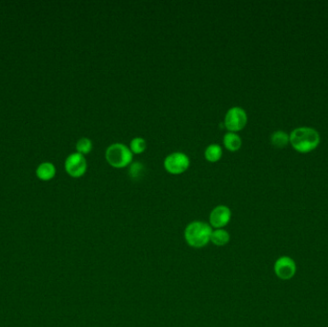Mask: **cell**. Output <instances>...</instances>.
Segmentation results:
<instances>
[{
	"label": "cell",
	"mask_w": 328,
	"mask_h": 327,
	"mask_svg": "<svg viewBox=\"0 0 328 327\" xmlns=\"http://www.w3.org/2000/svg\"><path fill=\"white\" fill-rule=\"evenodd\" d=\"M289 138L293 148L300 153H309L315 150L321 141L319 133L309 127L295 129Z\"/></svg>",
	"instance_id": "cell-1"
},
{
	"label": "cell",
	"mask_w": 328,
	"mask_h": 327,
	"mask_svg": "<svg viewBox=\"0 0 328 327\" xmlns=\"http://www.w3.org/2000/svg\"><path fill=\"white\" fill-rule=\"evenodd\" d=\"M211 234L212 231L210 225L195 221L187 227L185 237L189 246L193 248H203L211 241Z\"/></svg>",
	"instance_id": "cell-2"
},
{
	"label": "cell",
	"mask_w": 328,
	"mask_h": 327,
	"mask_svg": "<svg viewBox=\"0 0 328 327\" xmlns=\"http://www.w3.org/2000/svg\"><path fill=\"white\" fill-rule=\"evenodd\" d=\"M134 154L131 149L123 143H114L106 151L108 164L115 168H124L132 164Z\"/></svg>",
	"instance_id": "cell-3"
},
{
	"label": "cell",
	"mask_w": 328,
	"mask_h": 327,
	"mask_svg": "<svg viewBox=\"0 0 328 327\" xmlns=\"http://www.w3.org/2000/svg\"><path fill=\"white\" fill-rule=\"evenodd\" d=\"M248 122V116L244 109L240 107H233L226 114L224 126L232 133H236L245 128Z\"/></svg>",
	"instance_id": "cell-4"
},
{
	"label": "cell",
	"mask_w": 328,
	"mask_h": 327,
	"mask_svg": "<svg viewBox=\"0 0 328 327\" xmlns=\"http://www.w3.org/2000/svg\"><path fill=\"white\" fill-rule=\"evenodd\" d=\"M190 165V160L185 153L175 152L168 155L164 160V167L172 175L185 173Z\"/></svg>",
	"instance_id": "cell-5"
},
{
	"label": "cell",
	"mask_w": 328,
	"mask_h": 327,
	"mask_svg": "<svg viewBox=\"0 0 328 327\" xmlns=\"http://www.w3.org/2000/svg\"><path fill=\"white\" fill-rule=\"evenodd\" d=\"M67 172L73 178H80L87 172L86 158L79 153H73L67 159L65 164Z\"/></svg>",
	"instance_id": "cell-6"
},
{
	"label": "cell",
	"mask_w": 328,
	"mask_h": 327,
	"mask_svg": "<svg viewBox=\"0 0 328 327\" xmlns=\"http://www.w3.org/2000/svg\"><path fill=\"white\" fill-rule=\"evenodd\" d=\"M232 218V211L226 206H218L211 211L210 221L215 229H222L229 224Z\"/></svg>",
	"instance_id": "cell-7"
},
{
	"label": "cell",
	"mask_w": 328,
	"mask_h": 327,
	"mask_svg": "<svg viewBox=\"0 0 328 327\" xmlns=\"http://www.w3.org/2000/svg\"><path fill=\"white\" fill-rule=\"evenodd\" d=\"M275 272L277 276L283 280H290L296 273V264L290 257H281L276 262Z\"/></svg>",
	"instance_id": "cell-8"
},
{
	"label": "cell",
	"mask_w": 328,
	"mask_h": 327,
	"mask_svg": "<svg viewBox=\"0 0 328 327\" xmlns=\"http://www.w3.org/2000/svg\"><path fill=\"white\" fill-rule=\"evenodd\" d=\"M224 146L231 152H235L238 151L241 146H242V140L241 138L236 134V133H232L229 132L224 136L223 140Z\"/></svg>",
	"instance_id": "cell-9"
},
{
	"label": "cell",
	"mask_w": 328,
	"mask_h": 327,
	"mask_svg": "<svg viewBox=\"0 0 328 327\" xmlns=\"http://www.w3.org/2000/svg\"><path fill=\"white\" fill-rule=\"evenodd\" d=\"M223 156V150L222 147L219 144H211L207 147L205 151V158L210 163H217L221 160Z\"/></svg>",
	"instance_id": "cell-10"
},
{
	"label": "cell",
	"mask_w": 328,
	"mask_h": 327,
	"mask_svg": "<svg viewBox=\"0 0 328 327\" xmlns=\"http://www.w3.org/2000/svg\"><path fill=\"white\" fill-rule=\"evenodd\" d=\"M56 174V169L54 167V165L51 164H43L37 170V175L39 177V179L43 180V181H49L51 179L54 178Z\"/></svg>",
	"instance_id": "cell-11"
},
{
	"label": "cell",
	"mask_w": 328,
	"mask_h": 327,
	"mask_svg": "<svg viewBox=\"0 0 328 327\" xmlns=\"http://www.w3.org/2000/svg\"><path fill=\"white\" fill-rule=\"evenodd\" d=\"M211 241L216 246H224L229 243L230 241V234L228 232L218 229L212 232L211 236Z\"/></svg>",
	"instance_id": "cell-12"
},
{
	"label": "cell",
	"mask_w": 328,
	"mask_h": 327,
	"mask_svg": "<svg viewBox=\"0 0 328 327\" xmlns=\"http://www.w3.org/2000/svg\"><path fill=\"white\" fill-rule=\"evenodd\" d=\"M271 140L274 146L278 147V148H284L288 145V143L290 142V138L289 136L283 132V131H277L273 134Z\"/></svg>",
	"instance_id": "cell-13"
},
{
	"label": "cell",
	"mask_w": 328,
	"mask_h": 327,
	"mask_svg": "<svg viewBox=\"0 0 328 327\" xmlns=\"http://www.w3.org/2000/svg\"><path fill=\"white\" fill-rule=\"evenodd\" d=\"M147 148V142L142 138H135L130 143V149L133 154L140 155L145 152Z\"/></svg>",
	"instance_id": "cell-14"
},
{
	"label": "cell",
	"mask_w": 328,
	"mask_h": 327,
	"mask_svg": "<svg viewBox=\"0 0 328 327\" xmlns=\"http://www.w3.org/2000/svg\"><path fill=\"white\" fill-rule=\"evenodd\" d=\"M76 149H77V153L82 154L83 156L88 155L93 150V142L87 138H83L77 142Z\"/></svg>",
	"instance_id": "cell-15"
},
{
	"label": "cell",
	"mask_w": 328,
	"mask_h": 327,
	"mask_svg": "<svg viewBox=\"0 0 328 327\" xmlns=\"http://www.w3.org/2000/svg\"><path fill=\"white\" fill-rule=\"evenodd\" d=\"M143 171H144L143 165L140 163H135V164H132V166L130 168V176L133 179L140 178L141 176L143 175Z\"/></svg>",
	"instance_id": "cell-16"
}]
</instances>
